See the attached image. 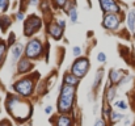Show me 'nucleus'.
Segmentation results:
<instances>
[{
    "label": "nucleus",
    "mask_w": 135,
    "mask_h": 126,
    "mask_svg": "<svg viewBox=\"0 0 135 126\" xmlns=\"http://www.w3.org/2000/svg\"><path fill=\"white\" fill-rule=\"evenodd\" d=\"M75 96V88L72 85H63L60 89V96L58 100V108L60 112H68L72 106V101Z\"/></svg>",
    "instance_id": "obj_1"
},
{
    "label": "nucleus",
    "mask_w": 135,
    "mask_h": 126,
    "mask_svg": "<svg viewBox=\"0 0 135 126\" xmlns=\"http://www.w3.org/2000/svg\"><path fill=\"white\" fill-rule=\"evenodd\" d=\"M8 109L9 112L13 114L16 118H20V120H24L26 118L29 114H30V108L26 102H22L20 101L18 99L13 97L8 101Z\"/></svg>",
    "instance_id": "obj_2"
},
{
    "label": "nucleus",
    "mask_w": 135,
    "mask_h": 126,
    "mask_svg": "<svg viewBox=\"0 0 135 126\" xmlns=\"http://www.w3.org/2000/svg\"><path fill=\"white\" fill-rule=\"evenodd\" d=\"M88 68H89V61L87 58H80L72 66V75H75L76 77H83L87 74Z\"/></svg>",
    "instance_id": "obj_3"
},
{
    "label": "nucleus",
    "mask_w": 135,
    "mask_h": 126,
    "mask_svg": "<svg viewBox=\"0 0 135 126\" xmlns=\"http://www.w3.org/2000/svg\"><path fill=\"white\" fill-rule=\"evenodd\" d=\"M39 28H41V20L37 16H30L24 24L25 36H32V34L36 33Z\"/></svg>",
    "instance_id": "obj_4"
},
{
    "label": "nucleus",
    "mask_w": 135,
    "mask_h": 126,
    "mask_svg": "<svg viewBox=\"0 0 135 126\" xmlns=\"http://www.w3.org/2000/svg\"><path fill=\"white\" fill-rule=\"evenodd\" d=\"M42 53V45L38 40H32L29 41L28 46H26V56L28 58H38Z\"/></svg>",
    "instance_id": "obj_5"
},
{
    "label": "nucleus",
    "mask_w": 135,
    "mask_h": 126,
    "mask_svg": "<svg viewBox=\"0 0 135 126\" xmlns=\"http://www.w3.org/2000/svg\"><path fill=\"white\" fill-rule=\"evenodd\" d=\"M119 17L116 13H106L102 18V26L109 30H116L119 26Z\"/></svg>",
    "instance_id": "obj_6"
},
{
    "label": "nucleus",
    "mask_w": 135,
    "mask_h": 126,
    "mask_svg": "<svg viewBox=\"0 0 135 126\" xmlns=\"http://www.w3.org/2000/svg\"><path fill=\"white\" fill-rule=\"evenodd\" d=\"M15 89L20 95H24V96H29L33 91V82L30 79H22L20 80L18 83L15 84Z\"/></svg>",
    "instance_id": "obj_7"
},
{
    "label": "nucleus",
    "mask_w": 135,
    "mask_h": 126,
    "mask_svg": "<svg viewBox=\"0 0 135 126\" xmlns=\"http://www.w3.org/2000/svg\"><path fill=\"white\" fill-rule=\"evenodd\" d=\"M100 5L105 13H118L119 12V5L116 3V0H100Z\"/></svg>",
    "instance_id": "obj_8"
},
{
    "label": "nucleus",
    "mask_w": 135,
    "mask_h": 126,
    "mask_svg": "<svg viewBox=\"0 0 135 126\" xmlns=\"http://www.w3.org/2000/svg\"><path fill=\"white\" fill-rule=\"evenodd\" d=\"M50 34L55 38V40H59L60 37H62V30H63V28H60L58 24H51L50 25Z\"/></svg>",
    "instance_id": "obj_9"
},
{
    "label": "nucleus",
    "mask_w": 135,
    "mask_h": 126,
    "mask_svg": "<svg viewBox=\"0 0 135 126\" xmlns=\"http://www.w3.org/2000/svg\"><path fill=\"white\" fill-rule=\"evenodd\" d=\"M22 53V45L21 43H16L15 46L12 47V61H17L20 58V55Z\"/></svg>",
    "instance_id": "obj_10"
},
{
    "label": "nucleus",
    "mask_w": 135,
    "mask_h": 126,
    "mask_svg": "<svg viewBox=\"0 0 135 126\" xmlns=\"http://www.w3.org/2000/svg\"><path fill=\"white\" fill-rule=\"evenodd\" d=\"M127 26L131 32H135V11H130L127 15Z\"/></svg>",
    "instance_id": "obj_11"
},
{
    "label": "nucleus",
    "mask_w": 135,
    "mask_h": 126,
    "mask_svg": "<svg viewBox=\"0 0 135 126\" xmlns=\"http://www.w3.org/2000/svg\"><path fill=\"white\" fill-rule=\"evenodd\" d=\"M30 68H32V64L29 63V61L22 59L20 62V64H18V72H26V71L30 70Z\"/></svg>",
    "instance_id": "obj_12"
},
{
    "label": "nucleus",
    "mask_w": 135,
    "mask_h": 126,
    "mask_svg": "<svg viewBox=\"0 0 135 126\" xmlns=\"http://www.w3.org/2000/svg\"><path fill=\"white\" fill-rule=\"evenodd\" d=\"M121 77H122V72H121V71H116V70H113V71L110 72V80H111V83H113V84L119 83Z\"/></svg>",
    "instance_id": "obj_13"
},
{
    "label": "nucleus",
    "mask_w": 135,
    "mask_h": 126,
    "mask_svg": "<svg viewBox=\"0 0 135 126\" xmlns=\"http://www.w3.org/2000/svg\"><path fill=\"white\" fill-rule=\"evenodd\" d=\"M58 126H71V120L66 116H60L58 120Z\"/></svg>",
    "instance_id": "obj_14"
},
{
    "label": "nucleus",
    "mask_w": 135,
    "mask_h": 126,
    "mask_svg": "<svg viewBox=\"0 0 135 126\" xmlns=\"http://www.w3.org/2000/svg\"><path fill=\"white\" fill-rule=\"evenodd\" d=\"M64 82H66L67 85H74V84L77 83V77H76L75 75H67V76L64 77Z\"/></svg>",
    "instance_id": "obj_15"
},
{
    "label": "nucleus",
    "mask_w": 135,
    "mask_h": 126,
    "mask_svg": "<svg viewBox=\"0 0 135 126\" xmlns=\"http://www.w3.org/2000/svg\"><path fill=\"white\" fill-rule=\"evenodd\" d=\"M110 120H111V122H113V123H116V122H118V121L123 120V114L113 112V113H110Z\"/></svg>",
    "instance_id": "obj_16"
},
{
    "label": "nucleus",
    "mask_w": 135,
    "mask_h": 126,
    "mask_svg": "<svg viewBox=\"0 0 135 126\" xmlns=\"http://www.w3.org/2000/svg\"><path fill=\"white\" fill-rule=\"evenodd\" d=\"M9 25H11V20H9V17L4 16L3 18H0V26H2L3 30H5Z\"/></svg>",
    "instance_id": "obj_17"
},
{
    "label": "nucleus",
    "mask_w": 135,
    "mask_h": 126,
    "mask_svg": "<svg viewBox=\"0 0 135 126\" xmlns=\"http://www.w3.org/2000/svg\"><path fill=\"white\" fill-rule=\"evenodd\" d=\"M70 17H71V21L72 22H76L77 21V11H76V8H71L70 9Z\"/></svg>",
    "instance_id": "obj_18"
},
{
    "label": "nucleus",
    "mask_w": 135,
    "mask_h": 126,
    "mask_svg": "<svg viewBox=\"0 0 135 126\" xmlns=\"http://www.w3.org/2000/svg\"><path fill=\"white\" fill-rule=\"evenodd\" d=\"M9 4V0H0V12H5Z\"/></svg>",
    "instance_id": "obj_19"
},
{
    "label": "nucleus",
    "mask_w": 135,
    "mask_h": 126,
    "mask_svg": "<svg viewBox=\"0 0 135 126\" xmlns=\"http://www.w3.org/2000/svg\"><path fill=\"white\" fill-rule=\"evenodd\" d=\"M5 43H4V41H0V61H2V58H3V55H4V53H5Z\"/></svg>",
    "instance_id": "obj_20"
},
{
    "label": "nucleus",
    "mask_w": 135,
    "mask_h": 126,
    "mask_svg": "<svg viewBox=\"0 0 135 126\" xmlns=\"http://www.w3.org/2000/svg\"><path fill=\"white\" fill-rule=\"evenodd\" d=\"M116 106L119 108V109H123V110L127 109V104H126L125 101H117V102H116Z\"/></svg>",
    "instance_id": "obj_21"
},
{
    "label": "nucleus",
    "mask_w": 135,
    "mask_h": 126,
    "mask_svg": "<svg viewBox=\"0 0 135 126\" xmlns=\"http://www.w3.org/2000/svg\"><path fill=\"white\" fill-rule=\"evenodd\" d=\"M114 95H116V89H114V88H111V89L109 91V96H108V99L111 101V100L114 99Z\"/></svg>",
    "instance_id": "obj_22"
},
{
    "label": "nucleus",
    "mask_w": 135,
    "mask_h": 126,
    "mask_svg": "<svg viewBox=\"0 0 135 126\" xmlns=\"http://www.w3.org/2000/svg\"><path fill=\"white\" fill-rule=\"evenodd\" d=\"M97 59H98L100 62H105V61H106V56H105V54H104V53H100V54H98V56H97Z\"/></svg>",
    "instance_id": "obj_23"
},
{
    "label": "nucleus",
    "mask_w": 135,
    "mask_h": 126,
    "mask_svg": "<svg viewBox=\"0 0 135 126\" xmlns=\"http://www.w3.org/2000/svg\"><path fill=\"white\" fill-rule=\"evenodd\" d=\"M66 2H67V0H55V3H57L58 7H63L66 4Z\"/></svg>",
    "instance_id": "obj_24"
},
{
    "label": "nucleus",
    "mask_w": 135,
    "mask_h": 126,
    "mask_svg": "<svg viewBox=\"0 0 135 126\" xmlns=\"http://www.w3.org/2000/svg\"><path fill=\"white\" fill-rule=\"evenodd\" d=\"M81 54V49L80 47H74V55H80Z\"/></svg>",
    "instance_id": "obj_25"
},
{
    "label": "nucleus",
    "mask_w": 135,
    "mask_h": 126,
    "mask_svg": "<svg viewBox=\"0 0 135 126\" xmlns=\"http://www.w3.org/2000/svg\"><path fill=\"white\" fill-rule=\"evenodd\" d=\"M101 76H102V74H101V71H100V72L97 74V79H95V85H97V84H98V82H100Z\"/></svg>",
    "instance_id": "obj_26"
},
{
    "label": "nucleus",
    "mask_w": 135,
    "mask_h": 126,
    "mask_svg": "<svg viewBox=\"0 0 135 126\" xmlns=\"http://www.w3.org/2000/svg\"><path fill=\"white\" fill-rule=\"evenodd\" d=\"M95 126H105V123H104V121H102V120H98V121L95 123Z\"/></svg>",
    "instance_id": "obj_27"
},
{
    "label": "nucleus",
    "mask_w": 135,
    "mask_h": 126,
    "mask_svg": "<svg viewBox=\"0 0 135 126\" xmlns=\"http://www.w3.org/2000/svg\"><path fill=\"white\" fill-rule=\"evenodd\" d=\"M60 28H64L66 26V21H63V20H59V24H58Z\"/></svg>",
    "instance_id": "obj_28"
},
{
    "label": "nucleus",
    "mask_w": 135,
    "mask_h": 126,
    "mask_svg": "<svg viewBox=\"0 0 135 126\" xmlns=\"http://www.w3.org/2000/svg\"><path fill=\"white\" fill-rule=\"evenodd\" d=\"M0 126H11V125H9V122H8V121H4V122L0 123Z\"/></svg>",
    "instance_id": "obj_29"
},
{
    "label": "nucleus",
    "mask_w": 135,
    "mask_h": 126,
    "mask_svg": "<svg viewBox=\"0 0 135 126\" xmlns=\"http://www.w3.org/2000/svg\"><path fill=\"white\" fill-rule=\"evenodd\" d=\"M17 18L18 20H24V15H22V13H17Z\"/></svg>",
    "instance_id": "obj_30"
},
{
    "label": "nucleus",
    "mask_w": 135,
    "mask_h": 126,
    "mask_svg": "<svg viewBox=\"0 0 135 126\" xmlns=\"http://www.w3.org/2000/svg\"><path fill=\"white\" fill-rule=\"evenodd\" d=\"M30 4H33V5H36V4H37V0H32V2H30Z\"/></svg>",
    "instance_id": "obj_31"
},
{
    "label": "nucleus",
    "mask_w": 135,
    "mask_h": 126,
    "mask_svg": "<svg viewBox=\"0 0 135 126\" xmlns=\"http://www.w3.org/2000/svg\"><path fill=\"white\" fill-rule=\"evenodd\" d=\"M46 112L50 113V112H51V106H47V108H46Z\"/></svg>",
    "instance_id": "obj_32"
}]
</instances>
